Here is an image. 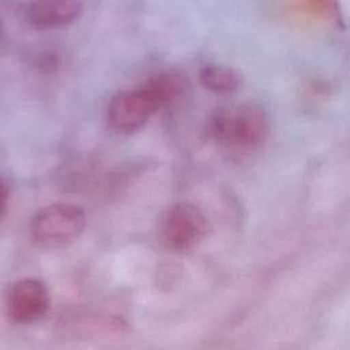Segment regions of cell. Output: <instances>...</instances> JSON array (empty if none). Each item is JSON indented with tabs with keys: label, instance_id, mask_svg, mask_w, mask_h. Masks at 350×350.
<instances>
[{
	"label": "cell",
	"instance_id": "obj_1",
	"mask_svg": "<svg viewBox=\"0 0 350 350\" xmlns=\"http://www.w3.org/2000/svg\"><path fill=\"white\" fill-rule=\"evenodd\" d=\"M211 134L223 148L249 153L260 149L269 135V120L256 104H235L217 111L211 122Z\"/></svg>",
	"mask_w": 350,
	"mask_h": 350
},
{
	"label": "cell",
	"instance_id": "obj_2",
	"mask_svg": "<svg viewBox=\"0 0 350 350\" xmlns=\"http://www.w3.org/2000/svg\"><path fill=\"white\" fill-rule=\"evenodd\" d=\"M86 226L85 211L71 202H55L41 208L30 221L33 242L44 249H57L77 239Z\"/></svg>",
	"mask_w": 350,
	"mask_h": 350
},
{
	"label": "cell",
	"instance_id": "obj_3",
	"mask_svg": "<svg viewBox=\"0 0 350 350\" xmlns=\"http://www.w3.org/2000/svg\"><path fill=\"white\" fill-rule=\"evenodd\" d=\"M209 221L194 204L180 201L174 204L163 216L159 238L161 245L175 253L196 249L206 237Z\"/></svg>",
	"mask_w": 350,
	"mask_h": 350
},
{
	"label": "cell",
	"instance_id": "obj_4",
	"mask_svg": "<svg viewBox=\"0 0 350 350\" xmlns=\"http://www.w3.org/2000/svg\"><path fill=\"white\" fill-rule=\"evenodd\" d=\"M157 109L160 107L154 97L145 86H141L115 94L109 101L107 119L113 131L131 134L144 127Z\"/></svg>",
	"mask_w": 350,
	"mask_h": 350
},
{
	"label": "cell",
	"instance_id": "obj_5",
	"mask_svg": "<svg viewBox=\"0 0 350 350\" xmlns=\"http://www.w3.org/2000/svg\"><path fill=\"white\" fill-rule=\"evenodd\" d=\"M46 286L36 278L18 279L4 294L5 314L16 324H31L44 317L49 309Z\"/></svg>",
	"mask_w": 350,
	"mask_h": 350
},
{
	"label": "cell",
	"instance_id": "obj_6",
	"mask_svg": "<svg viewBox=\"0 0 350 350\" xmlns=\"http://www.w3.org/2000/svg\"><path fill=\"white\" fill-rule=\"evenodd\" d=\"M82 12L81 0H30L27 19L37 29H57L77 21Z\"/></svg>",
	"mask_w": 350,
	"mask_h": 350
},
{
	"label": "cell",
	"instance_id": "obj_7",
	"mask_svg": "<svg viewBox=\"0 0 350 350\" xmlns=\"http://www.w3.org/2000/svg\"><path fill=\"white\" fill-rule=\"evenodd\" d=\"M144 86L150 92L161 108L186 92L187 78L180 71L167 70L150 77Z\"/></svg>",
	"mask_w": 350,
	"mask_h": 350
},
{
	"label": "cell",
	"instance_id": "obj_8",
	"mask_svg": "<svg viewBox=\"0 0 350 350\" xmlns=\"http://www.w3.org/2000/svg\"><path fill=\"white\" fill-rule=\"evenodd\" d=\"M201 85L217 94H230L241 86V75L228 66L208 64L200 71Z\"/></svg>",
	"mask_w": 350,
	"mask_h": 350
},
{
	"label": "cell",
	"instance_id": "obj_9",
	"mask_svg": "<svg viewBox=\"0 0 350 350\" xmlns=\"http://www.w3.org/2000/svg\"><path fill=\"white\" fill-rule=\"evenodd\" d=\"M302 7L319 16H335L338 12V0H299Z\"/></svg>",
	"mask_w": 350,
	"mask_h": 350
},
{
	"label": "cell",
	"instance_id": "obj_10",
	"mask_svg": "<svg viewBox=\"0 0 350 350\" xmlns=\"http://www.w3.org/2000/svg\"><path fill=\"white\" fill-rule=\"evenodd\" d=\"M10 198V189L4 180L0 179V217L4 216Z\"/></svg>",
	"mask_w": 350,
	"mask_h": 350
}]
</instances>
